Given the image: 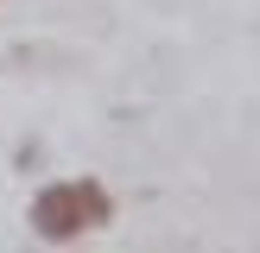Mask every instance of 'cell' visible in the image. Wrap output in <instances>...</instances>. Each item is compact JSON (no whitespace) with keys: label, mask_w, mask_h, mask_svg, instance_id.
<instances>
[{"label":"cell","mask_w":260,"mask_h":253,"mask_svg":"<svg viewBox=\"0 0 260 253\" xmlns=\"http://www.w3.org/2000/svg\"><path fill=\"white\" fill-rule=\"evenodd\" d=\"M114 222V196L95 184V177H70V184H51L32 196V234L38 240H76L89 228Z\"/></svg>","instance_id":"obj_1"}]
</instances>
